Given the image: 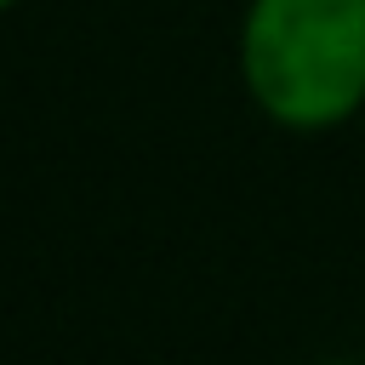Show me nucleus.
Instances as JSON below:
<instances>
[{
  "label": "nucleus",
  "instance_id": "1",
  "mask_svg": "<svg viewBox=\"0 0 365 365\" xmlns=\"http://www.w3.org/2000/svg\"><path fill=\"white\" fill-rule=\"evenodd\" d=\"M240 86L279 131L348 125L365 108V0H245Z\"/></svg>",
  "mask_w": 365,
  "mask_h": 365
},
{
  "label": "nucleus",
  "instance_id": "2",
  "mask_svg": "<svg viewBox=\"0 0 365 365\" xmlns=\"http://www.w3.org/2000/svg\"><path fill=\"white\" fill-rule=\"evenodd\" d=\"M11 6H23V0H0V17H6V11H11Z\"/></svg>",
  "mask_w": 365,
  "mask_h": 365
}]
</instances>
